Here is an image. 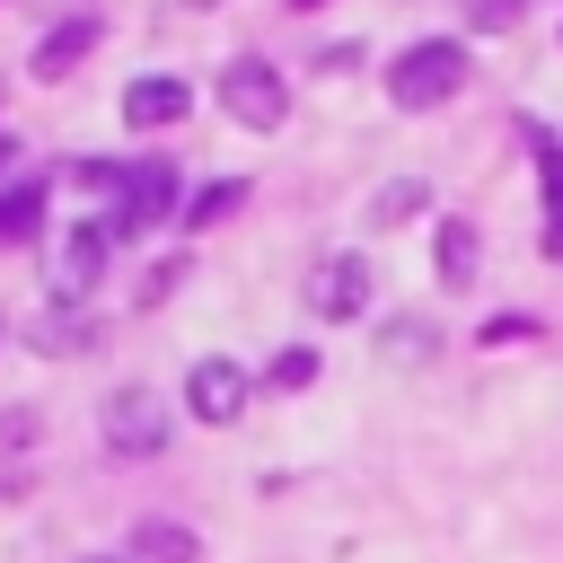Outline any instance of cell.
<instances>
[{"mask_svg": "<svg viewBox=\"0 0 563 563\" xmlns=\"http://www.w3.org/2000/svg\"><path fill=\"white\" fill-rule=\"evenodd\" d=\"M466 88V44H449V35H422V44H405L396 53V70H387V97L405 106V114H422V106H449Z\"/></svg>", "mask_w": 563, "mask_h": 563, "instance_id": "obj_1", "label": "cell"}, {"mask_svg": "<svg viewBox=\"0 0 563 563\" xmlns=\"http://www.w3.org/2000/svg\"><path fill=\"white\" fill-rule=\"evenodd\" d=\"M220 106H229L246 132H282V114H290V88H282V70H273V62L238 53V62L220 70Z\"/></svg>", "mask_w": 563, "mask_h": 563, "instance_id": "obj_2", "label": "cell"}, {"mask_svg": "<svg viewBox=\"0 0 563 563\" xmlns=\"http://www.w3.org/2000/svg\"><path fill=\"white\" fill-rule=\"evenodd\" d=\"M106 449L114 457H158L167 449V413H158L150 387H114L106 396Z\"/></svg>", "mask_w": 563, "mask_h": 563, "instance_id": "obj_3", "label": "cell"}, {"mask_svg": "<svg viewBox=\"0 0 563 563\" xmlns=\"http://www.w3.org/2000/svg\"><path fill=\"white\" fill-rule=\"evenodd\" d=\"M167 194H176V176H167V158H141V167L123 176V194H114V220H106V246H114V238H141V229H158V220H167Z\"/></svg>", "mask_w": 563, "mask_h": 563, "instance_id": "obj_4", "label": "cell"}, {"mask_svg": "<svg viewBox=\"0 0 563 563\" xmlns=\"http://www.w3.org/2000/svg\"><path fill=\"white\" fill-rule=\"evenodd\" d=\"M185 405H194V422H238V413H246V369L220 361V352L194 361V369H185Z\"/></svg>", "mask_w": 563, "mask_h": 563, "instance_id": "obj_5", "label": "cell"}, {"mask_svg": "<svg viewBox=\"0 0 563 563\" xmlns=\"http://www.w3.org/2000/svg\"><path fill=\"white\" fill-rule=\"evenodd\" d=\"M97 273H106V229H70V238L53 246V299L79 308V299L97 290Z\"/></svg>", "mask_w": 563, "mask_h": 563, "instance_id": "obj_6", "label": "cell"}, {"mask_svg": "<svg viewBox=\"0 0 563 563\" xmlns=\"http://www.w3.org/2000/svg\"><path fill=\"white\" fill-rule=\"evenodd\" d=\"M308 308H317V317H361V308H369V264H361V255H325V264L308 273Z\"/></svg>", "mask_w": 563, "mask_h": 563, "instance_id": "obj_7", "label": "cell"}, {"mask_svg": "<svg viewBox=\"0 0 563 563\" xmlns=\"http://www.w3.org/2000/svg\"><path fill=\"white\" fill-rule=\"evenodd\" d=\"M185 106H194V88H185V79H167V70H158V79H132V88H123V123H132V132L185 123Z\"/></svg>", "mask_w": 563, "mask_h": 563, "instance_id": "obj_8", "label": "cell"}, {"mask_svg": "<svg viewBox=\"0 0 563 563\" xmlns=\"http://www.w3.org/2000/svg\"><path fill=\"white\" fill-rule=\"evenodd\" d=\"M26 343H35L44 361H79V352L97 343V325H88V308H62V299H53V308L26 325Z\"/></svg>", "mask_w": 563, "mask_h": 563, "instance_id": "obj_9", "label": "cell"}, {"mask_svg": "<svg viewBox=\"0 0 563 563\" xmlns=\"http://www.w3.org/2000/svg\"><path fill=\"white\" fill-rule=\"evenodd\" d=\"M97 44V18H62L44 44H35V79H70V62Z\"/></svg>", "mask_w": 563, "mask_h": 563, "instance_id": "obj_10", "label": "cell"}, {"mask_svg": "<svg viewBox=\"0 0 563 563\" xmlns=\"http://www.w3.org/2000/svg\"><path fill=\"white\" fill-rule=\"evenodd\" d=\"M132 554H141V563H202L194 528H176V519H141V528H132Z\"/></svg>", "mask_w": 563, "mask_h": 563, "instance_id": "obj_11", "label": "cell"}, {"mask_svg": "<svg viewBox=\"0 0 563 563\" xmlns=\"http://www.w3.org/2000/svg\"><path fill=\"white\" fill-rule=\"evenodd\" d=\"M413 211H431V185H422V176H387V185L369 194V220H378V229H405Z\"/></svg>", "mask_w": 563, "mask_h": 563, "instance_id": "obj_12", "label": "cell"}, {"mask_svg": "<svg viewBox=\"0 0 563 563\" xmlns=\"http://www.w3.org/2000/svg\"><path fill=\"white\" fill-rule=\"evenodd\" d=\"M378 352H387V369H413V361L440 352V334H431L422 317H387V325H378Z\"/></svg>", "mask_w": 563, "mask_h": 563, "instance_id": "obj_13", "label": "cell"}, {"mask_svg": "<svg viewBox=\"0 0 563 563\" xmlns=\"http://www.w3.org/2000/svg\"><path fill=\"white\" fill-rule=\"evenodd\" d=\"M44 229V185H9L0 194V246H26Z\"/></svg>", "mask_w": 563, "mask_h": 563, "instance_id": "obj_14", "label": "cell"}, {"mask_svg": "<svg viewBox=\"0 0 563 563\" xmlns=\"http://www.w3.org/2000/svg\"><path fill=\"white\" fill-rule=\"evenodd\" d=\"M238 202H246V185H238V176H211V185L185 202V229H211V220H229Z\"/></svg>", "mask_w": 563, "mask_h": 563, "instance_id": "obj_15", "label": "cell"}, {"mask_svg": "<svg viewBox=\"0 0 563 563\" xmlns=\"http://www.w3.org/2000/svg\"><path fill=\"white\" fill-rule=\"evenodd\" d=\"M440 282H475V229L466 220L440 229Z\"/></svg>", "mask_w": 563, "mask_h": 563, "instance_id": "obj_16", "label": "cell"}, {"mask_svg": "<svg viewBox=\"0 0 563 563\" xmlns=\"http://www.w3.org/2000/svg\"><path fill=\"white\" fill-rule=\"evenodd\" d=\"M308 378H317V352H308V343H282V352H273V369H264V387H273V396H290V387H308Z\"/></svg>", "mask_w": 563, "mask_h": 563, "instance_id": "obj_17", "label": "cell"}, {"mask_svg": "<svg viewBox=\"0 0 563 563\" xmlns=\"http://www.w3.org/2000/svg\"><path fill=\"white\" fill-rule=\"evenodd\" d=\"M537 141V167H545V202L563 211V141H545V132H528Z\"/></svg>", "mask_w": 563, "mask_h": 563, "instance_id": "obj_18", "label": "cell"}, {"mask_svg": "<svg viewBox=\"0 0 563 563\" xmlns=\"http://www.w3.org/2000/svg\"><path fill=\"white\" fill-rule=\"evenodd\" d=\"M466 26L501 35V26H519V0H466Z\"/></svg>", "mask_w": 563, "mask_h": 563, "instance_id": "obj_19", "label": "cell"}, {"mask_svg": "<svg viewBox=\"0 0 563 563\" xmlns=\"http://www.w3.org/2000/svg\"><path fill=\"white\" fill-rule=\"evenodd\" d=\"M176 282H185V264H150V273H141V308H158Z\"/></svg>", "mask_w": 563, "mask_h": 563, "instance_id": "obj_20", "label": "cell"}, {"mask_svg": "<svg viewBox=\"0 0 563 563\" xmlns=\"http://www.w3.org/2000/svg\"><path fill=\"white\" fill-rule=\"evenodd\" d=\"M528 334H537L528 317H493V325H484V343H528Z\"/></svg>", "mask_w": 563, "mask_h": 563, "instance_id": "obj_21", "label": "cell"}, {"mask_svg": "<svg viewBox=\"0 0 563 563\" xmlns=\"http://www.w3.org/2000/svg\"><path fill=\"white\" fill-rule=\"evenodd\" d=\"M0 440H9V449H26V440H35V413H26V405H18V413H0Z\"/></svg>", "mask_w": 563, "mask_h": 563, "instance_id": "obj_22", "label": "cell"}, {"mask_svg": "<svg viewBox=\"0 0 563 563\" xmlns=\"http://www.w3.org/2000/svg\"><path fill=\"white\" fill-rule=\"evenodd\" d=\"M545 255H563V211H554V220H545Z\"/></svg>", "mask_w": 563, "mask_h": 563, "instance_id": "obj_23", "label": "cell"}, {"mask_svg": "<svg viewBox=\"0 0 563 563\" xmlns=\"http://www.w3.org/2000/svg\"><path fill=\"white\" fill-rule=\"evenodd\" d=\"M9 158H18V141H9V132H0V167H9Z\"/></svg>", "mask_w": 563, "mask_h": 563, "instance_id": "obj_24", "label": "cell"}, {"mask_svg": "<svg viewBox=\"0 0 563 563\" xmlns=\"http://www.w3.org/2000/svg\"><path fill=\"white\" fill-rule=\"evenodd\" d=\"M290 9H317V0H290Z\"/></svg>", "mask_w": 563, "mask_h": 563, "instance_id": "obj_25", "label": "cell"}, {"mask_svg": "<svg viewBox=\"0 0 563 563\" xmlns=\"http://www.w3.org/2000/svg\"><path fill=\"white\" fill-rule=\"evenodd\" d=\"M194 9H211V0H194Z\"/></svg>", "mask_w": 563, "mask_h": 563, "instance_id": "obj_26", "label": "cell"}]
</instances>
